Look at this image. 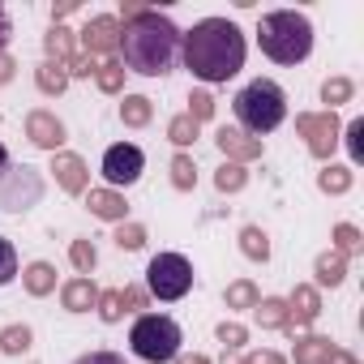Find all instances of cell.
<instances>
[{"mask_svg":"<svg viewBox=\"0 0 364 364\" xmlns=\"http://www.w3.org/2000/svg\"><path fill=\"white\" fill-rule=\"evenodd\" d=\"M330 364H355V355H347V351H334V355H330Z\"/></svg>","mask_w":364,"mask_h":364,"instance_id":"47","label":"cell"},{"mask_svg":"<svg viewBox=\"0 0 364 364\" xmlns=\"http://www.w3.org/2000/svg\"><path fill=\"white\" fill-rule=\"evenodd\" d=\"M236 120H240V133H274L279 124H283V116H287V95H283V86L279 82H270V77H257V82H249L240 95H236Z\"/></svg>","mask_w":364,"mask_h":364,"instance_id":"4","label":"cell"},{"mask_svg":"<svg viewBox=\"0 0 364 364\" xmlns=\"http://www.w3.org/2000/svg\"><path fill=\"white\" fill-rule=\"evenodd\" d=\"M150 116H154V103H150L146 95H124V103H120V120H124L129 129H146Z\"/></svg>","mask_w":364,"mask_h":364,"instance_id":"21","label":"cell"},{"mask_svg":"<svg viewBox=\"0 0 364 364\" xmlns=\"http://www.w3.org/2000/svg\"><path fill=\"white\" fill-rule=\"evenodd\" d=\"M180 364H210V360H206V355H185Z\"/></svg>","mask_w":364,"mask_h":364,"instance_id":"49","label":"cell"},{"mask_svg":"<svg viewBox=\"0 0 364 364\" xmlns=\"http://www.w3.org/2000/svg\"><path fill=\"white\" fill-rule=\"evenodd\" d=\"M95 309H99L103 321H120V317H124V309H120V291H99V304H95Z\"/></svg>","mask_w":364,"mask_h":364,"instance_id":"39","label":"cell"},{"mask_svg":"<svg viewBox=\"0 0 364 364\" xmlns=\"http://www.w3.org/2000/svg\"><path fill=\"white\" fill-rule=\"evenodd\" d=\"M14 69H18V65H14V56L0 52V86H9V82H14Z\"/></svg>","mask_w":364,"mask_h":364,"instance_id":"45","label":"cell"},{"mask_svg":"<svg viewBox=\"0 0 364 364\" xmlns=\"http://www.w3.org/2000/svg\"><path fill=\"white\" fill-rule=\"evenodd\" d=\"M193 287V266L180 253H159L146 266V291L154 300H185Z\"/></svg>","mask_w":364,"mask_h":364,"instance_id":"6","label":"cell"},{"mask_svg":"<svg viewBox=\"0 0 364 364\" xmlns=\"http://www.w3.org/2000/svg\"><path fill=\"white\" fill-rule=\"evenodd\" d=\"M171 185H176L180 193H189V189L198 185V167H193L189 154H176V159H171Z\"/></svg>","mask_w":364,"mask_h":364,"instance_id":"28","label":"cell"},{"mask_svg":"<svg viewBox=\"0 0 364 364\" xmlns=\"http://www.w3.org/2000/svg\"><path fill=\"white\" fill-rule=\"evenodd\" d=\"M52 171H56V185L65 189V193H86V185H90V171H86V163L77 159V154H65V150H56V159H52Z\"/></svg>","mask_w":364,"mask_h":364,"instance_id":"13","label":"cell"},{"mask_svg":"<svg viewBox=\"0 0 364 364\" xmlns=\"http://www.w3.org/2000/svg\"><path fill=\"white\" fill-rule=\"evenodd\" d=\"M185 69L202 82H228L245 69V35L228 18H206L189 35H180Z\"/></svg>","mask_w":364,"mask_h":364,"instance_id":"1","label":"cell"},{"mask_svg":"<svg viewBox=\"0 0 364 364\" xmlns=\"http://www.w3.org/2000/svg\"><path fill=\"white\" fill-rule=\"evenodd\" d=\"M95 82H99V90H103V95H120V90H124V65H120L116 56H112V60H99Z\"/></svg>","mask_w":364,"mask_h":364,"instance_id":"24","label":"cell"},{"mask_svg":"<svg viewBox=\"0 0 364 364\" xmlns=\"http://www.w3.org/2000/svg\"><path fill=\"white\" fill-rule=\"evenodd\" d=\"M60 304H65L69 313H90V309L99 304V287H95L90 279H69V283L60 287Z\"/></svg>","mask_w":364,"mask_h":364,"instance_id":"16","label":"cell"},{"mask_svg":"<svg viewBox=\"0 0 364 364\" xmlns=\"http://www.w3.org/2000/svg\"><path fill=\"white\" fill-rule=\"evenodd\" d=\"M313 274H317L321 287H338V283L347 279V257H343V253H321L317 266H313Z\"/></svg>","mask_w":364,"mask_h":364,"instance_id":"22","label":"cell"},{"mask_svg":"<svg viewBox=\"0 0 364 364\" xmlns=\"http://www.w3.org/2000/svg\"><path fill=\"white\" fill-rule=\"evenodd\" d=\"M360 232L351 228V223H338L334 228V253H343V257H351V253H360Z\"/></svg>","mask_w":364,"mask_h":364,"instance_id":"35","label":"cell"},{"mask_svg":"<svg viewBox=\"0 0 364 364\" xmlns=\"http://www.w3.org/2000/svg\"><path fill=\"white\" fill-rule=\"evenodd\" d=\"M112 240H116L120 249H129V253H137V249L146 245V228H141V223H120Z\"/></svg>","mask_w":364,"mask_h":364,"instance_id":"34","label":"cell"},{"mask_svg":"<svg viewBox=\"0 0 364 364\" xmlns=\"http://www.w3.org/2000/svg\"><path fill=\"white\" fill-rule=\"evenodd\" d=\"M9 167H14V163H9V150H5V146H0V176H5Z\"/></svg>","mask_w":364,"mask_h":364,"instance_id":"48","label":"cell"},{"mask_svg":"<svg viewBox=\"0 0 364 364\" xmlns=\"http://www.w3.org/2000/svg\"><path fill=\"white\" fill-rule=\"evenodd\" d=\"M257 43L274 65H300L313 52V22L296 9L266 14L262 26H257Z\"/></svg>","mask_w":364,"mask_h":364,"instance_id":"3","label":"cell"},{"mask_svg":"<svg viewBox=\"0 0 364 364\" xmlns=\"http://www.w3.org/2000/svg\"><path fill=\"white\" fill-rule=\"evenodd\" d=\"M120 65L124 73H141V77H163L171 73L176 56H180V31L171 18L146 9L133 22L120 26Z\"/></svg>","mask_w":364,"mask_h":364,"instance_id":"2","label":"cell"},{"mask_svg":"<svg viewBox=\"0 0 364 364\" xmlns=\"http://www.w3.org/2000/svg\"><path fill=\"white\" fill-rule=\"evenodd\" d=\"M146 304V291L141 287H124L120 291V309H141Z\"/></svg>","mask_w":364,"mask_h":364,"instance_id":"42","label":"cell"},{"mask_svg":"<svg viewBox=\"0 0 364 364\" xmlns=\"http://www.w3.org/2000/svg\"><path fill=\"white\" fill-rule=\"evenodd\" d=\"M141 167H146V154H141L133 141L107 146V154H103V176H107V185H112V189L133 185V180L141 176Z\"/></svg>","mask_w":364,"mask_h":364,"instance_id":"9","label":"cell"},{"mask_svg":"<svg viewBox=\"0 0 364 364\" xmlns=\"http://www.w3.org/2000/svg\"><path fill=\"white\" fill-rule=\"evenodd\" d=\"M26 137H31V141H35L39 150H52V154H56V150L65 146V124H60V120H56L52 112L35 107V112L26 116Z\"/></svg>","mask_w":364,"mask_h":364,"instance_id":"11","label":"cell"},{"mask_svg":"<svg viewBox=\"0 0 364 364\" xmlns=\"http://www.w3.org/2000/svg\"><path fill=\"white\" fill-rule=\"evenodd\" d=\"M215 146L228 154V163H240V167L253 163V159H262V141L249 137V133H240V129H228V124L215 133Z\"/></svg>","mask_w":364,"mask_h":364,"instance_id":"12","label":"cell"},{"mask_svg":"<svg viewBox=\"0 0 364 364\" xmlns=\"http://www.w3.org/2000/svg\"><path fill=\"white\" fill-rule=\"evenodd\" d=\"M69 262H73V266H77V274L86 279V274L99 266V253H95V245H90V240H73V245H69Z\"/></svg>","mask_w":364,"mask_h":364,"instance_id":"31","label":"cell"},{"mask_svg":"<svg viewBox=\"0 0 364 364\" xmlns=\"http://www.w3.org/2000/svg\"><path fill=\"white\" fill-rule=\"evenodd\" d=\"M43 48H48V60H60L65 69L82 56L77 52V39H73V31H65V26H52L48 31V39H43Z\"/></svg>","mask_w":364,"mask_h":364,"instance_id":"17","label":"cell"},{"mask_svg":"<svg viewBox=\"0 0 364 364\" xmlns=\"http://www.w3.org/2000/svg\"><path fill=\"white\" fill-rule=\"evenodd\" d=\"M253 317H257V326H262V330H283V326L291 321V317H287V300H279V296H266V300H257Z\"/></svg>","mask_w":364,"mask_h":364,"instance_id":"20","label":"cell"},{"mask_svg":"<svg viewBox=\"0 0 364 364\" xmlns=\"http://www.w3.org/2000/svg\"><path fill=\"white\" fill-rule=\"evenodd\" d=\"M355 95V86H351V77H326V86H321V103H330L326 112H334L338 103H347Z\"/></svg>","mask_w":364,"mask_h":364,"instance_id":"30","label":"cell"},{"mask_svg":"<svg viewBox=\"0 0 364 364\" xmlns=\"http://www.w3.org/2000/svg\"><path fill=\"white\" fill-rule=\"evenodd\" d=\"M198 129H202V124H198L189 112H180V116H171V124H167V137H171L180 150H185V146H193V141H198Z\"/></svg>","mask_w":364,"mask_h":364,"instance_id":"26","label":"cell"},{"mask_svg":"<svg viewBox=\"0 0 364 364\" xmlns=\"http://www.w3.org/2000/svg\"><path fill=\"white\" fill-rule=\"evenodd\" d=\"M317 189H321V193H347V189H351V167H334V163H330V167L317 176Z\"/></svg>","mask_w":364,"mask_h":364,"instance_id":"29","label":"cell"},{"mask_svg":"<svg viewBox=\"0 0 364 364\" xmlns=\"http://www.w3.org/2000/svg\"><path fill=\"white\" fill-rule=\"evenodd\" d=\"M317 313H321V296H317V287H309V283H296V291H291V300H287V326L296 330V326H313L317 321Z\"/></svg>","mask_w":364,"mask_h":364,"instance_id":"14","label":"cell"},{"mask_svg":"<svg viewBox=\"0 0 364 364\" xmlns=\"http://www.w3.org/2000/svg\"><path fill=\"white\" fill-rule=\"evenodd\" d=\"M129 343L146 364H167L180 355V326L167 313H141L129 330Z\"/></svg>","mask_w":364,"mask_h":364,"instance_id":"5","label":"cell"},{"mask_svg":"<svg viewBox=\"0 0 364 364\" xmlns=\"http://www.w3.org/2000/svg\"><path fill=\"white\" fill-rule=\"evenodd\" d=\"M240 253H245L249 262H270V236H266L262 228H245V232H240Z\"/></svg>","mask_w":364,"mask_h":364,"instance_id":"25","label":"cell"},{"mask_svg":"<svg viewBox=\"0 0 364 364\" xmlns=\"http://www.w3.org/2000/svg\"><path fill=\"white\" fill-rule=\"evenodd\" d=\"M189 116H193L198 124L210 120V116H215V99H210L206 90H193V95H189Z\"/></svg>","mask_w":364,"mask_h":364,"instance_id":"38","label":"cell"},{"mask_svg":"<svg viewBox=\"0 0 364 364\" xmlns=\"http://www.w3.org/2000/svg\"><path fill=\"white\" fill-rule=\"evenodd\" d=\"M77 364H124L116 351H90V355H82Z\"/></svg>","mask_w":364,"mask_h":364,"instance_id":"44","label":"cell"},{"mask_svg":"<svg viewBox=\"0 0 364 364\" xmlns=\"http://www.w3.org/2000/svg\"><path fill=\"white\" fill-rule=\"evenodd\" d=\"M14 274H18V253H14V245L5 236H0V287L14 283Z\"/></svg>","mask_w":364,"mask_h":364,"instance_id":"37","label":"cell"},{"mask_svg":"<svg viewBox=\"0 0 364 364\" xmlns=\"http://www.w3.org/2000/svg\"><path fill=\"white\" fill-rule=\"evenodd\" d=\"M296 133L309 141V150L317 154V159H330L334 150H338V116L334 112H300L296 116Z\"/></svg>","mask_w":364,"mask_h":364,"instance_id":"8","label":"cell"},{"mask_svg":"<svg viewBox=\"0 0 364 364\" xmlns=\"http://www.w3.org/2000/svg\"><path fill=\"white\" fill-rule=\"evenodd\" d=\"M95 69H99V60H95V56H86V52H82V56H77V60H73V65H69V77H90V73H95Z\"/></svg>","mask_w":364,"mask_h":364,"instance_id":"41","label":"cell"},{"mask_svg":"<svg viewBox=\"0 0 364 364\" xmlns=\"http://www.w3.org/2000/svg\"><path fill=\"white\" fill-rule=\"evenodd\" d=\"M14 39V26H9V14H5V5H0V52H5V43Z\"/></svg>","mask_w":364,"mask_h":364,"instance_id":"46","label":"cell"},{"mask_svg":"<svg viewBox=\"0 0 364 364\" xmlns=\"http://www.w3.org/2000/svg\"><path fill=\"white\" fill-rule=\"evenodd\" d=\"M86 210H90L95 219L124 223V215H129V202H124V193H116V189H90V193H86Z\"/></svg>","mask_w":364,"mask_h":364,"instance_id":"15","label":"cell"},{"mask_svg":"<svg viewBox=\"0 0 364 364\" xmlns=\"http://www.w3.org/2000/svg\"><path fill=\"white\" fill-rule=\"evenodd\" d=\"M39 198H43V180H39L35 167L22 163V167H9L0 176V210L18 215V210H31Z\"/></svg>","mask_w":364,"mask_h":364,"instance_id":"7","label":"cell"},{"mask_svg":"<svg viewBox=\"0 0 364 364\" xmlns=\"http://www.w3.org/2000/svg\"><path fill=\"white\" fill-rule=\"evenodd\" d=\"M338 137H347V150H351V163H364V120H351Z\"/></svg>","mask_w":364,"mask_h":364,"instance_id":"36","label":"cell"},{"mask_svg":"<svg viewBox=\"0 0 364 364\" xmlns=\"http://www.w3.org/2000/svg\"><path fill=\"white\" fill-rule=\"evenodd\" d=\"M330 355H334V343L330 338H321V334L296 338V364H330Z\"/></svg>","mask_w":364,"mask_h":364,"instance_id":"18","label":"cell"},{"mask_svg":"<svg viewBox=\"0 0 364 364\" xmlns=\"http://www.w3.org/2000/svg\"><path fill=\"white\" fill-rule=\"evenodd\" d=\"M245 338H249V330H245L240 321H223V326H219V343H223L228 351H236V347H245Z\"/></svg>","mask_w":364,"mask_h":364,"instance_id":"40","label":"cell"},{"mask_svg":"<svg viewBox=\"0 0 364 364\" xmlns=\"http://www.w3.org/2000/svg\"><path fill=\"white\" fill-rule=\"evenodd\" d=\"M22 283H26L31 296H48V291H56V266H48V262H31L26 274H22Z\"/></svg>","mask_w":364,"mask_h":364,"instance_id":"23","label":"cell"},{"mask_svg":"<svg viewBox=\"0 0 364 364\" xmlns=\"http://www.w3.org/2000/svg\"><path fill=\"white\" fill-rule=\"evenodd\" d=\"M0 351H5V355H22V351H31V330H26V326H9L5 334H0Z\"/></svg>","mask_w":364,"mask_h":364,"instance_id":"33","label":"cell"},{"mask_svg":"<svg viewBox=\"0 0 364 364\" xmlns=\"http://www.w3.org/2000/svg\"><path fill=\"white\" fill-rule=\"evenodd\" d=\"M236 364H283V355H279V351H249V355L236 360Z\"/></svg>","mask_w":364,"mask_h":364,"instance_id":"43","label":"cell"},{"mask_svg":"<svg viewBox=\"0 0 364 364\" xmlns=\"http://www.w3.org/2000/svg\"><path fill=\"white\" fill-rule=\"evenodd\" d=\"M35 82H39L43 95H65V90H69V69H65L60 60H43V65L35 69Z\"/></svg>","mask_w":364,"mask_h":364,"instance_id":"19","label":"cell"},{"mask_svg":"<svg viewBox=\"0 0 364 364\" xmlns=\"http://www.w3.org/2000/svg\"><path fill=\"white\" fill-rule=\"evenodd\" d=\"M257 287L249 283V279H236L232 287H228V309H257Z\"/></svg>","mask_w":364,"mask_h":364,"instance_id":"32","label":"cell"},{"mask_svg":"<svg viewBox=\"0 0 364 364\" xmlns=\"http://www.w3.org/2000/svg\"><path fill=\"white\" fill-rule=\"evenodd\" d=\"M82 48H86V56H116V48H120V18H112V14H103V18H90L86 22V31H82Z\"/></svg>","mask_w":364,"mask_h":364,"instance_id":"10","label":"cell"},{"mask_svg":"<svg viewBox=\"0 0 364 364\" xmlns=\"http://www.w3.org/2000/svg\"><path fill=\"white\" fill-rule=\"evenodd\" d=\"M249 185V171L240 167V163H223L219 171H215V189L219 193H240Z\"/></svg>","mask_w":364,"mask_h":364,"instance_id":"27","label":"cell"}]
</instances>
